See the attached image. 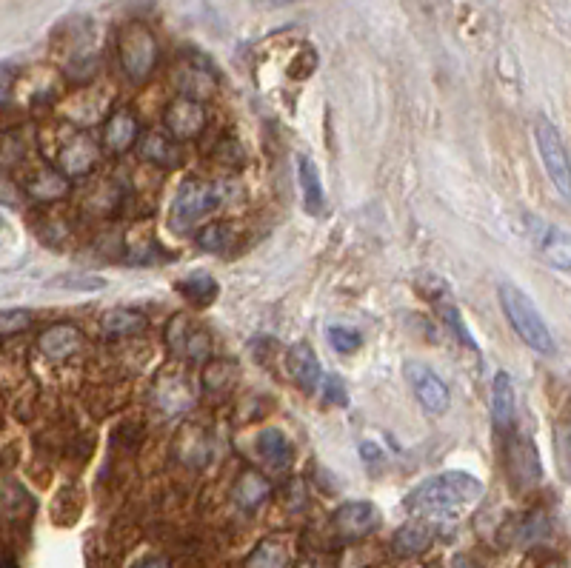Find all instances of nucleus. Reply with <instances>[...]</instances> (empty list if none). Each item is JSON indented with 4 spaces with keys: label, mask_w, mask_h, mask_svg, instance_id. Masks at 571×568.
<instances>
[{
    "label": "nucleus",
    "mask_w": 571,
    "mask_h": 568,
    "mask_svg": "<svg viewBox=\"0 0 571 568\" xmlns=\"http://www.w3.org/2000/svg\"><path fill=\"white\" fill-rule=\"evenodd\" d=\"M289 372L295 377V383L303 392L315 394L317 386L323 383V369H320V360L312 346L300 343L289 352Z\"/></svg>",
    "instance_id": "obj_16"
},
{
    "label": "nucleus",
    "mask_w": 571,
    "mask_h": 568,
    "mask_svg": "<svg viewBox=\"0 0 571 568\" xmlns=\"http://www.w3.org/2000/svg\"><path fill=\"white\" fill-rule=\"evenodd\" d=\"M135 568H172V563H169L166 557H146V560H140Z\"/></svg>",
    "instance_id": "obj_35"
},
{
    "label": "nucleus",
    "mask_w": 571,
    "mask_h": 568,
    "mask_svg": "<svg viewBox=\"0 0 571 568\" xmlns=\"http://www.w3.org/2000/svg\"><path fill=\"white\" fill-rule=\"evenodd\" d=\"M138 152L146 163L160 166V169H175V166L180 163L178 140L166 138V135H160V132H149V135H143Z\"/></svg>",
    "instance_id": "obj_21"
},
{
    "label": "nucleus",
    "mask_w": 571,
    "mask_h": 568,
    "mask_svg": "<svg viewBox=\"0 0 571 568\" xmlns=\"http://www.w3.org/2000/svg\"><path fill=\"white\" fill-rule=\"evenodd\" d=\"M138 140V118L132 109H115L109 120H106V129H103V146L109 155H123L135 146Z\"/></svg>",
    "instance_id": "obj_14"
},
{
    "label": "nucleus",
    "mask_w": 571,
    "mask_h": 568,
    "mask_svg": "<svg viewBox=\"0 0 571 568\" xmlns=\"http://www.w3.org/2000/svg\"><path fill=\"white\" fill-rule=\"evenodd\" d=\"M175 289H178L192 306H209L212 300L217 297V283L215 277L206 275V272H200V275H192V277H183L175 283Z\"/></svg>",
    "instance_id": "obj_26"
},
{
    "label": "nucleus",
    "mask_w": 571,
    "mask_h": 568,
    "mask_svg": "<svg viewBox=\"0 0 571 568\" xmlns=\"http://www.w3.org/2000/svg\"><path fill=\"white\" fill-rule=\"evenodd\" d=\"M543 568H566V566H563V563H546Z\"/></svg>",
    "instance_id": "obj_38"
},
{
    "label": "nucleus",
    "mask_w": 571,
    "mask_h": 568,
    "mask_svg": "<svg viewBox=\"0 0 571 568\" xmlns=\"http://www.w3.org/2000/svg\"><path fill=\"white\" fill-rule=\"evenodd\" d=\"M500 306L503 314L509 317L514 334L537 354H554V337L552 329L546 326L543 314L537 312V306L532 303V297L523 292L520 286H514L509 280L500 283Z\"/></svg>",
    "instance_id": "obj_2"
},
{
    "label": "nucleus",
    "mask_w": 571,
    "mask_h": 568,
    "mask_svg": "<svg viewBox=\"0 0 571 568\" xmlns=\"http://www.w3.org/2000/svg\"><path fill=\"white\" fill-rule=\"evenodd\" d=\"M509 531H512V543H517V546H532V543L543 540V537L549 534V520H546V514L534 511V514H526V517L514 520V526Z\"/></svg>",
    "instance_id": "obj_27"
},
{
    "label": "nucleus",
    "mask_w": 571,
    "mask_h": 568,
    "mask_svg": "<svg viewBox=\"0 0 571 568\" xmlns=\"http://www.w3.org/2000/svg\"><path fill=\"white\" fill-rule=\"evenodd\" d=\"M38 349L49 360H69L72 354H78L83 349V332L72 323H55V326L40 332Z\"/></svg>",
    "instance_id": "obj_12"
},
{
    "label": "nucleus",
    "mask_w": 571,
    "mask_h": 568,
    "mask_svg": "<svg viewBox=\"0 0 571 568\" xmlns=\"http://www.w3.org/2000/svg\"><path fill=\"white\" fill-rule=\"evenodd\" d=\"M66 192H69V177L52 166H40L26 180V195L38 203H55L60 197H66Z\"/></svg>",
    "instance_id": "obj_15"
},
{
    "label": "nucleus",
    "mask_w": 571,
    "mask_h": 568,
    "mask_svg": "<svg viewBox=\"0 0 571 568\" xmlns=\"http://www.w3.org/2000/svg\"><path fill=\"white\" fill-rule=\"evenodd\" d=\"M335 529L340 537L346 540H357V537H366L380 526V511L375 503L369 500H352V503H343L332 517Z\"/></svg>",
    "instance_id": "obj_11"
},
{
    "label": "nucleus",
    "mask_w": 571,
    "mask_h": 568,
    "mask_svg": "<svg viewBox=\"0 0 571 568\" xmlns=\"http://www.w3.org/2000/svg\"><path fill=\"white\" fill-rule=\"evenodd\" d=\"M226 200H229V189L223 183H206V180L192 177L178 189L169 226L175 232H192L203 217L212 215Z\"/></svg>",
    "instance_id": "obj_3"
},
{
    "label": "nucleus",
    "mask_w": 571,
    "mask_h": 568,
    "mask_svg": "<svg viewBox=\"0 0 571 568\" xmlns=\"http://www.w3.org/2000/svg\"><path fill=\"white\" fill-rule=\"evenodd\" d=\"M289 566V543L283 537H266L257 543V549L249 554L246 568H286Z\"/></svg>",
    "instance_id": "obj_24"
},
{
    "label": "nucleus",
    "mask_w": 571,
    "mask_h": 568,
    "mask_svg": "<svg viewBox=\"0 0 571 568\" xmlns=\"http://www.w3.org/2000/svg\"><path fill=\"white\" fill-rule=\"evenodd\" d=\"M452 568H483L477 560H472L469 554H454Z\"/></svg>",
    "instance_id": "obj_36"
},
{
    "label": "nucleus",
    "mask_w": 571,
    "mask_h": 568,
    "mask_svg": "<svg viewBox=\"0 0 571 568\" xmlns=\"http://www.w3.org/2000/svg\"><path fill=\"white\" fill-rule=\"evenodd\" d=\"M323 386H326V397H329V403H335V406H346L349 403V394H346V386H343V380L340 377H323Z\"/></svg>",
    "instance_id": "obj_32"
},
{
    "label": "nucleus",
    "mask_w": 571,
    "mask_h": 568,
    "mask_svg": "<svg viewBox=\"0 0 571 568\" xmlns=\"http://www.w3.org/2000/svg\"><path fill=\"white\" fill-rule=\"evenodd\" d=\"M269 491H272V483H269L260 471H243L235 486L237 506H240V509H257V506L269 497Z\"/></svg>",
    "instance_id": "obj_23"
},
{
    "label": "nucleus",
    "mask_w": 571,
    "mask_h": 568,
    "mask_svg": "<svg viewBox=\"0 0 571 568\" xmlns=\"http://www.w3.org/2000/svg\"><path fill=\"white\" fill-rule=\"evenodd\" d=\"M326 340L340 354H355L360 349V334L355 329H349V326H329L326 329Z\"/></svg>",
    "instance_id": "obj_31"
},
{
    "label": "nucleus",
    "mask_w": 571,
    "mask_h": 568,
    "mask_svg": "<svg viewBox=\"0 0 571 568\" xmlns=\"http://www.w3.org/2000/svg\"><path fill=\"white\" fill-rule=\"evenodd\" d=\"M0 568H18V563H15V557H9V554H0Z\"/></svg>",
    "instance_id": "obj_37"
},
{
    "label": "nucleus",
    "mask_w": 571,
    "mask_h": 568,
    "mask_svg": "<svg viewBox=\"0 0 571 568\" xmlns=\"http://www.w3.org/2000/svg\"><path fill=\"white\" fill-rule=\"evenodd\" d=\"M175 83H178L180 92H183L186 98L195 100L209 98L217 89L215 75H212L209 69H203L200 63H192V60L180 63L178 69H175Z\"/></svg>",
    "instance_id": "obj_19"
},
{
    "label": "nucleus",
    "mask_w": 571,
    "mask_h": 568,
    "mask_svg": "<svg viewBox=\"0 0 571 568\" xmlns=\"http://www.w3.org/2000/svg\"><path fill=\"white\" fill-rule=\"evenodd\" d=\"M98 146L92 143V138L86 135H75L69 143H63L58 157V169L66 177H83L89 175L98 163Z\"/></svg>",
    "instance_id": "obj_13"
},
{
    "label": "nucleus",
    "mask_w": 571,
    "mask_h": 568,
    "mask_svg": "<svg viewBox=\"0 0 571 568\" xmlns=\"http://www.w3.org/2000/svg\"><path fill=\"white\" fill-rule=\"evenodd\" d=\"M115 46H118L120 69L132 83H143L152 75V69L158 63V38L146 23L132 20L126 26H120Z\"/></svg>",
    "instance_id": "obj_4"
},
{
    "label": "nucleus",
    "mask_w": 571,
    "mask_h": 568,
    "mask_svg": "<svg viewBox=\"0 0 571 568\" xmlns=\"http://www.w3.org/2000/svg\"><path fill=\"white\" fill-rule=\"evenodd\" d=\"M403 372H406V380H409V386H412L417 403H420L426 412L429 414L449 412L452 392H449V386L440 380V374L432 372L426 363H417V360H409V363L403 366Z\"/></svg>",
    "instance_id": "obj_6"
},
{
    "label": "nucleus",
    "mask_w": 571,
    "mask_h": 568,
    "mask_svg": "<svg viewBox=\"0 0 571 568\" xmlns=\"http://www.w3.org/2000/svg\"><path fill=\"white\" fill-rule=\"evenodd\" d=\"M529 237H532L534 249L549 266L560 272H571V232L529 217Z\"/></svg>",
    "instance_id": "obj_8"
},
{
    "label": "nucleus",
    "mask_w": 571,
    "mask_h": 568,
    "mask_svg": "<svg viewBox=\"0 0 571 568\" xmlns=\"http://www.w3.org/2000/svg\"><path fill=\"white\" fill-rule=\"evenodd\" d=\"M557 451H560V469H563L566 480L571 483V429L560 431V443H557Z\"/></svg>",
    "instance_id": "obj_34"
},
{
    "label": "nucleus",
    "mask_w": 571,
    "mask_h": 568,
    "mask_svg": "<svg viewBox=\"0 0 571 568\" xmlns=\"http://www.w3.org/2000/svg\"><path fill=\"white\" fill-rule=\"evenodd\" d=\"M103 332L112 337H126V334H138L146 329V317L135 309H109L100 317Z\"/></svg>",
    "instance_id": "obj_25"
},
{
    "label": "nucleus",
    "mask_w": 571,
    "mask_h": 568,
    "mask_svg": "<svg viewBox=\"0 0 571 568\" xmlns=\"http://www.w3.org/2000/svg\"><path fill=\"white\" fill-rule=\"evenodd\" d=\"M506 469H509V477L517 489H532L540 483L543 477V469H540V457H537V449L529 437L523 434H512L509 443H506Z\"/></svg>",
    "instance_id": "obj_9"
},
{
    "label": "nucleus",
    "mask_w": 571,
    "mask_h": 568,
    "mask_svg": "<svg viewBox=\"0 0 571 568\" xmlns=\"http://www.w3.org/2000/svg\"><path fill=\"white\" fill-rule=\"evenodd\" d=\"M163 123H166L169 138L178 140V143H189V140L203 135V129H206V109H203L200 100L180 95V98H175L166 106Z\"/></svg>",
    "instance_id": "obj_7"
},
{
    "label": "nucleus",
    "mask_w": 571,
    "mask_h": 568,
    "mask_svg": "<svg viewBox=\"0 0 571 568\" xmlns=\"http://www.w3.org/2000/svg\"><path fill=\"white\" fill-rule=\"evenodd\" d=\"M166 343H169V349L180 357H186V360H206L209 357V349H212V340H209V334L203 332L200 326H195L186 314H178V317H172V323H169V329H166Z\"/></svg>",
    "instance_id": "obj_10"
},
{
    "label": "nucleus",
    "mask_w": 571,
    "mask_h": 568,
    "mask_svg": "<svg viewBox=\"0 0 571 568\" xmlns=\"http://www.w3.org/2000/svg\"><path fill=\"white\" fill-rule=\"evenodd\" d=\"M534 143H537V152H540V160L546 166V175L554 183V189L566 200H571V157L552 120L537 118V123H534Z\"/></svg>",
    "instance_id": "obj_5"
},
{
    "label": "nucleus",
    "mask_w": 571,
    "mask_h": 568,
    "mask_svg": "<svg viewBox=\"0 0 571 568\" xmlns=\"http://www.w3.org/2000/svg\"><path fill=\"white\" fill-rule=\"evenodd\" d=\"M434 543V529L429 520H412L406 526H400L392 540V549L400 554V557H417L423 551L429 549Z\"/></svg>",
    "instance_id": "obj_18"
},
{
    "label": "nucleus",
    "mask_w": 571,
    "mask_h": 568,
    "mask_svg": "<svg viewBox=\"0 0 571 568\" xmlns=\"http://www.w3.org/2000/svg\"><path fill=\"white\" fill-rule=\"evenodd\" d=\"M257 454L269 463V466H275V469H286L289 463H292V440L286 437V431L283 429H266L260 437H257Z\"/></svg>",
    "instance_id": "obj_22"
},
{
    "label": "nucleus",
    "mask_w": 571,
    "mask_h": 568,
    "mask_svg": "<svg viewBox=\"0 0 571 568\" xmlns=\"http://www.w3.org/2000/svg\"><path fill=\"white\" fill-rule=\"evenodd\" d=\"M517 414V397H514V380L506 372H497L492 380V417L494 426L503 431L512 429Z\"/></svg>",
    "instance_id": "obj_17"
},
{
    "label": "nucleus",
    "mask_w": 571,
    "mask_h": 568,
    "mask_svg": "<svg viewBox=\"0 0 571 568\" xmlns=\"http://www.w3.org/2000/svg\"><path fill=\"white\" fill-rule=\"evenodd\" d=\"M15 69L12 66H6V63H0V106H6L9 98H12V89H15Z\"/></svg>",
    "instance_id": "obj_33"
},
{
    "label": "nucleus",
    "mask_w": 571,
    "mask_h": 568,
    "mask_svg": "<svg viewBox=\"0 0 571 568\" xmlns=\"http://www.w3.org/2000/svg\"><path fill=\"white\" fill-rule=\"evenodd\" d=\"M483 483L466 474V471H443V474H434L426 477L423 483H417L406 500H403V509L409 511L417 520H437V523H446V520H460L466 511H472L480 500H483Z\"/></svg>",
    "instance_id": "obj_1"
},
{
    "label": "nucleus",
    "mask_w": 571,
    "mask_h": 568,
    "mask_svg": "<svg viewBox=\"0 0 571 568\" xmlns=\"http://www.w3.org/2000/svg\"><path fill=\"white\" fill-rule=\"evenodd\" d=\"M437 312H440V317L449 323V329H454V334L466 343V346H472L474 349V340L472 334H469V329H466V323H463V317H460V312H457V306H454V300H449L446 294L443 297H437Z\"/></svg>",
    "instance_id": "obj_29"
},
{
    "label": "nucleus",
    "mask_w": 571,
    "mask_h": 568,
    "mask_svg": "<svg viewBox=\"0 0 571 568\" xmlns=\"http://www.w3.org/2000/svg\"><path fill=\"white\" fill-rule=\"evenodd\" d=\"M232 240H235V229H232V223H223V220H215L197 232V246L203 252H226L232 246Z\"/></svg>",
    "instance_id": "obj_28"
},
{
    "label": "nucleus",
    "mask_w": 571,
    "mask_h": 568,
    "mask_svg": "<svg viewBox=\"0 0 571 568\" xmlns=\"http://www.w3.org/2000/svg\"><path fill=\"white\" fill-rule=\"evenodd\" d=\"M297 180L303 189V209L309 215H320L326 209V192H323L320 172L309 157H297Z\"/></svg>",
    "instance_id": "obj_20"
},
{
    "label": "nucleus",
    "mask_w": 571,
    "mask_h": 568,
    "mask_svg": "<svg viewBox=\"0 0 571 568\" xmlns=\"http://www.w3.org/2000/svg\"><path fill=\"white\" fill-rule=\"evenodd\" d=\"M35 323V314L29 309H3L0 312V337H15L26 332Z\"/></svg>",
    "instance_id": "obj_30"
}]
</instances>
